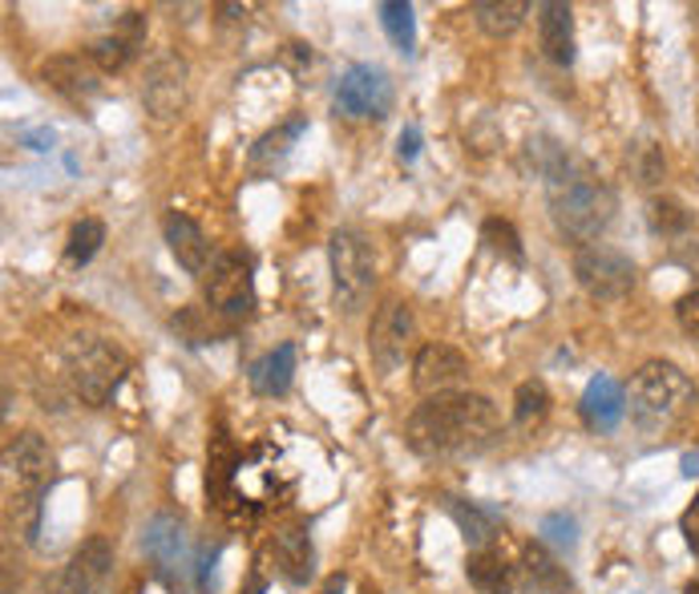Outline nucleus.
Wrapping results in <instances>:
<instances>
[{"label": "nucleus", "mask_w": 699, "mask_h": 594, "mask_svg": "<svg viewBox=\"0 0 699 594\" xmlns=\"http://www.w3.org/2000/svg\"><path fill=\"white\" fill-rule=\"evenodd\" d=\"M66 372H69L73 393H78L81 401L106 404L113 393H118V384L126 381V372H130V356H126L118 344H110V340L81 336V340L69 344Z\"/></svg>", "instance_id": "nucleus-5"}, {"label": "nucleus", "mask_w": 699, "mask_h": 594, "mask_svg": "<svg viewBox=\"0 0 699 594\" xmlns=\"http://www.w3.org/2000/svg\"><path fill=\"white\" fill-rule=\"evenodd\" d=\"M397 154H400V162H412V158L421 154V130H417V125H405V130H400Z\"/></svg>", "instance_id": "nucleus-39"}, {"label": "nucleus", "mask_w": 699, "mask_h": 594, "mask_svg": "<svg viewBox=\"0 0 699 594\" xmlns=\"http://www.w3.org/2000/svg\"><path fill=\"white\" fill-rule=\"evenodd\" d=\"M162 231H167V248L170 255L178 259V268L190 271V275H207L211 271V243H207V235H202V226L194 223V219H187V214H167V223H162Z\"/></svg>", "instance_id": "nucleus-18"}, {"label": "nucleus", "mask_w": 699, "mask_h": 594, "mask_svg": "<svg viewBox=\"0 0 699 594\" xmlns=\"http://www.w3.org/2000/svg\"><path fill=\"white\" fill-rule=\"evenodd\" d=\"M546 413H550V393H546V384L542 381L518 384V393H513V425L518 429L542 425Z\"/></svg>", "instance_id": "nucleus-29"}, {"label": "nucleus", "mask_w": 699, "mask_h": 594, "mask_svg": "<svg viewBox=\"0 0 699 594\" xmlns=\"http://www.w3.org/2000/svg\"><path fill=\"white\" fill-rule=\"evenodd\" d=\"M445 510H449V517L457 522V530H461L466 546H473V550H486L489 542H493V534H498V526H501L498 510H489V505H481V502L445 497Z\"/></svg>", "instance_id": "nucleus-21"}, {"label": "nucleus", "mask_w": 699, "mask_h": 594, "mask_svg": "<svg viewBox=\"0 0 699 594\" xmlns=\"http://www.w3.org/2000/svg\"><path fill=\"white\" fill-rule=\"evenodd\" d=\"M647 219H651V231L656 235H683L691 226V214L688 207L679 199H671V194H659V199H651V207H647Z\"/></svg>", "instance_id": "nucleus-31"}, {"label": "nucleus", "mask_w": 699, "mask_h": 594, "mask_svg": "<svg viewBox=\"0 0 699 594\" xmlns=\"http://www.w3.org/2000/svg\"><path fill=\"white\" fill-rule=\"evenodd\" d=\"M328 263H332V300L344 315H356L372 300L377 288V259L360 231H336L328 239Z\"/></svg>", "instance_id": "nucleus-6"}, {"label": "nucleus", "mask_w": 699, "mask_h": 594, "mask_svg": "<svg viewBox=\"0 0 699 594\" xmlns=\"http://www.w3.org/2000/svg\"><path fill=\"white\" fill-rule=\"evenodd\" d=\"M336 110L348 118H389L392 81L380 66H352L336 81Z\"/></svg>", "instance_id": "nucleus-9"}, {"label": "nucleus", "mask_w": 699, "mask_h": 594, "mask_svg": "<svg viewBox=\"0 0 699 594\" xmlns=\"http://www.w3.org/2000/svg\"><path fill=\"white\" fill-rule=\"evenodd\" d=\"M170 324H174L178 336H187V344H202V340H207V324H202V312H199V308H187V312H178Z\"/></svg>", "instance_id": "nucleus-34"}, {"label": "nucleus", "mask_w": 699, "mask_h": 594, "mask_svg": "<svg viewBox=\"0 0 699 594\" xmlns=\"http://www.w3.org/2000/svg\"><path fill=\"white\" fill-rule=\"evenodd\" d=\"M469 381V360L449 344H421L412 356V389L425 396L453 393L457 384Z\"/></svg>", "instance_id": "nucleus-13"}, {"label": "nucleus", "mask_w": 699, "mask_h": 594, "mask_svg": "<svg viewBox=\"0 0 699 594\" xmlns=\"http://www.w3.org/2000/svg\"><path fill=\"white\" fill-rule=\"evenodd\" d=\"M4 470L17 477V490H49V473H53V453L44 445L41 433H17L4 445Z\"/></svg>", "instance_id": "nucleus-15"}, {"label": "nucleus", "mask_w": 699, "mask_h": 594, "mask_svg": "<svg viewBox=\"0 0 699 594\" xmlns=\"http://www.w3.org/2000/svg\"><path fill=\"white\" fill-rule=\"evenodd\" d=\"M291 490V470L283 453L271 441H259L247 453H239L231 473V490L222 497V514L231 517H256L267 502H276Z\"/></svg>", "instance_id": "nucleus-4"}, {"label": "nucleus", "mask_w": 699, "mask_h": 594, "mask_svg": "<svg viewBox=\"0 0 699 594\" xmlns=\"http://www.w3.org/2000/svg\"><path fill=\"white\" fill-rule=\"evenodd\" d=\"M251 594H263V578H256V583H251Z\"/></svg>", "instance_id": "nucleus-44"}, {"label": "nucleus", "mask_w": 699, "mask_h": 594, "mask_svg": "<svg viewBox=\"0 0 699 594\" xmlns=\"http://www.w3.org/2000/svg\"><path fill=\"white\" fill-rule=\"evenodd\" d=\"M202 288H207L211 312L227 315V320H243L256 308V263L247 251H219L211 271L202 275Z\"/></svg>", "instance_id": "nucleus-8"}, {"label": "nucleus", "mask_w": 699, "mask_h": 594, "mask_svg": "<svg viewBox=\"0 0 699 594\" xmlns=\"http://www.w3.org/2000/svg\"><path fill=\"white\" fill-rule=\"evenodd\" d=\"M142 101L158 122H170V118L187 105V66H182L178 57H162V61H154L150 73H146Z\"/></svg>", "instance_id": "nucleus-16"}, {"label": "nucleus", "mask_w": 699, "mask_h": 594, "mask_svg": "<svg viewBox=\"0 0 699 594\" xmlns=\"http://www.w3.org/2000/svg\"><path fill=\"white\" fill-rule=\"evenodd\" d=\"M344 586H348V578L344 574H332L328 583H323V594H344Z\"/></svg>", "instance_id": "nucleus-42"}, {"label": "nucleus", "mask_w": 699, "mask_h": 594, "mask_svg": "<svg viewBox=\"0 0 699 594\" xmlns=\"http://www.w3.org/2000/svg\"><path fill=\"white\" fill-rule=\"evenodd\" d=\"M251 389L259 396H283L291 389V376H296V344H279L271 348L263 360L251 364Z\"/></svg>", "instance_id": "nucleus-23"}, {"label": "nucleus", "mask_w": 699, "mask_h": 594, "mask_svg": "<svg viewBox=\"0 0 699 594\" xmlns=\"http://www.w3.org/2000/svg\"><path fill=\"white\" fill-rule=\"evenodd\" d=\"M501 433V416L493 401L481 393H441L409 416L405 441L417 457H478Z\"/></svg>", "instance_id": "nucleus-2"}, {"label": "nucleus", "mask_w": 699, "mask_h": 594, "mask_svg": "<svg viewBox=\"0 0 699 594\" xmlns=\"http://www.w3.org/2000/svg\"><path fill=\"white\" fill-rule=\"evenodd\" d=\"M133 53H138V49H133L130 41H122L118 33L98 37V41L89 46V61H93L101 73H122V69L133 61Z\"/></svg>", "instance_id": "nucleus-32"}, {"label": "nucleus", "mask_w": 699, "mask_h": 594, "mask_svg": "<svg viewBox=\"0 0 699 594\" xmlns=\"http://www.w3.org/2000/svg\"><path fill=\"white\" fill-rule=\"evenodd\" d=\"M542 542L558 550H575L578 542V522L570 514H546L542 517Z\"/></svg>", "instance_id": "nucleus-33"}, {"label": "nucleus", "mask_w": 699, "mask_h": 594, "mask_svg": "<svg viewBox=\"0 0 699 594\" xmlns=\"http://www.w3.org/2000/svg\"><path fill=\"white\" fill-rule=\"evenodd\" d=\"M683 594H699V583H688V591H683Z\"/></svg>", "instance_id": "nucleus-45"}, {"label": "nucleus", "mask_w": 699, "mask_h": 594, "mask_svg": "<svg viewBox=\"0 0 699 594\" xmlns=\"http://www.w3.org/2000/svg\"><path fill=\"white\" fill-rule=\"evenodd\" d=\"M522 586L526 594H575V586H570V574L558 566L550 554H546L542 542H533V546H526L522 554Z\"/></svg>", "instance_id": "nucleus-22"}, {"label": "nucleus", "mask_w": 699, "mask_h": 594, "mask_svg": "<svg viewBox=\"0 0 699 594\" xmlns=\"http://www.w3.org/2000/svg\"><path fill=\"white\" fill-rule=\"evenodd\" d=\"M21 142H29V150H53V130L49 125H41V130H24L21 134Z\"/></svg>", "instance_id": "nucleus-40"}, {"label": "nucleus", "mask_w": 699, "mask_h": 594, "mask_svg": "<svg viewBox=\"0 0 699 594\" xmlns=\"http://www.w3.org/2000/svg\"><path fill=\"white\" fill-rule=\"evenodd\" d=\"M308 130V118H288L283 125H276L271 134H263L256 142V150H251V167L256 170H276L283 158L291 154V142Z\"/></svg>", "instance_id": "nucleus-26"}, {"label": "nucleus", "mask_w": 699, "mask_h": 594, "mask_svg": "<svg viewBox=\"0 0 699 594\" xmlns=\"http://www.w3.org/2000/svg\"><path fill=\"white\" fill-rule=\"evenodd\" d=\"M696 401V384L679 364H667V360H651L643 369L635 372L631 381V421L643 433H659V429H671L679 416L688 413V404Z\"/></svg>", "instance_id": "nucleus-3"}, {"label": "nucleus", "mask_w": 699, "mask_h": 594, "mask_svg": "<svg viewBox=\"0 0 699 594\" xmlns=\"http://www.w3.org/2000/svg\"><path fill=\"white\" fill-rule=\"evenodd\" d=\"M219 554H222L219 542L202 550V558H199V594H214V566H219Z\"/></svg>", "instance_id": "nucleus-37"}, {"label": "nucleus", "mask_w": 699, "mask_h": 594, "mask_svg": "<svg viewBox=\"0 0 699 594\" xmlns=\"http://www.w3.org/2000/svg\"><path fill=\"white\" fill-rule=\"evenodd\" d=\"M578 288L599 303H619L635 292V259L611 243H590L575 255Z\"/></svg>", "instance_id": "nucleus-7"}, {"label": "nucleus", "mask_w": 699, "mask_h": 594, "mask_svg": "<svg viewBox=\"0 0 699 594\" xmlns=\"http://www.w3.org/2000/svg\"><path fill=\"white\" fill-rule=\"evenodd\" d=\"M530 4L526 0H478L473 4V21L486 37H510L526 21Z\"/></svg>", "instance_id": "nucleus-25"}, {"label": "nucleus", "mask_w": 699, "mask_h": 594, "mask_svg": "<svg viewBox=\"0 0 699 594\" xmlns=\"http://www.w3.org/2000/svg\"><path fill=\"white\" fill-rule=\"evenodd\" d=\"M676 320H679V328H683L691 340H699V288L676 303Z\"/></svg>", "instance_id": "nucleus-35"}, {"label": "nucleus", "mask_w": 699, "mask_h": 594, "mask_svg": "<svg viewBox=\"0 0 699 594\" xmlns=\"http://www.w3.org/2000/svg\"><path fill=\"white\" fill-rule=\"evenodd\" d=\"M113 571V546L106 538H89L73 550V558L61 566L44 594H106Z\"/></svg>", "instance_id": "nucleus-11"}, {"label": "nucleus", "mask_w": 699, "mask_h": 594, "mask_svg": "<svg viewBox=\"0 0 699 594\" xmlns=\"http://www.w3.org/2000/svg\"><path fill=\"white\" fill-rule=\"evenodd\" d=\"M118 37L122 41H130L133 49H142V41H146V17L138 9H130V12H122V21H118Z\"/></svg>", "instance_id": "nucleus-36"}, {"label": "nucleus", "mask_w": 699, "mask_h": 594, "mask_svg": "<svg viewBox=\"0 0 699 594\" xmlns=\"http://www.w3.org/2000/svg\"><path fill=\"white\" fill-rule=\"evenodd\" d=\"M412 308L400 300H389L377 312L372 328H368V352H372V364L380 372H397L405 364V352H409L412 340Z\"/></svg>", "instance_id": "nucleus-12"}, {"label": "nucleus", "mask_w": 699, "mask_h": 594, "mask_svg": "<svg viewBox=\"0 0 699 594\" xmlns=\"http://www.w3.org/2000/svg\"><path fill=\"white\" fill-rule=\"evenodd\" d=\"M466 574L481 594H510L513 591V566L501 558L498 550H473L466 562Z\"/></svg>", "instance_id": "nucleus-24"}, {"label": "nucleus", "mask_w": 699, "mask_h": 594, "mask_svg": "<svg viewBox=\"0 0 699 594\" xmlns=\"http://www.w3.org/2000/svg\"><path fill=\"white\" fill-rule=\"evenodd\" d=\"M142 550L154 574L170 591H178V574L187 571L190 562V538H187V526H182V517L174 514H154L146 522L142 530Z\"/></svg>", "instance_id": "nucleus-10"}, {"label": "nucleus", "mask_w": 699, "mask_h": 594, "mask_svg": "<svg viewBox=\"0 0 699 594\" xmlns=\"http://www.w3.org/2000/svg\"><path fill=\"white\" fill-rule=\"evenodd\" d=\"M271 558H276L279 578L288 586H308L316 574V546H311L308 526H283L271 538Z\"/></svg>", "instance_id": "nucleus-17"}, {"label": "nucleus", "mask_w": 699, "mask_h": 594, "mask_svg": "<svg viewBox=\"0 0 699 594\" xmlns=\"http://www.w3.org/2000/svg\"><path fill=\"white\" fill-rule=\"evenodd\" d=\"M530 158H538V174L546 179V207L555 219L558 235L570 243H599V235L615 223L619 199L611 182H602L590 167L570 158L567 147L558 142H530Z\"/></svg>", "instance_id": "nucleus-1"}, {"label": "nucleus", "mask_w": 699, "mask_h": 594, "mask_svg": "<svg viewBox=\"0 0 699 594\" xmlns=\"http://www.w3.org/2000/svg\"><path fill=\"white\" fill-rule=\"evenodd\" d=\"M481 243L498 259H506V263H526L522 235H518V226H513L510 219H498V214L486 219V223H481Z\"/></svg>", "instance_id": "nucleus-28"}, {"label": "nucleus", "mask_w": 699, "mask_h": 594, "mask_svg": "<svg viewBox=\"0 0 699 594\" xmlns=\"http://www.w3.org/2000/svg\"><path fill=\"white\" fill-rule=\"evenodd\" d=\"M101 69L89 61V57L78 53H61V57H49L41 66V81L49 85L53 93H61L66 101L73 105H86L101 93V81H98Z\"/></svg>", "instance_id": "nucleus-14"}, {"label": "nucleus", "mask_w": 699, "mask_h": 594, "mask_svg": "<svg viewBox=\"0 0 699 594\" xmlns=\"http://www.w3.org/2000/svg\"><path fill=\"white\" fill-rule=\"evenodd\" d=\"M288 61L291 66H311V46H300V41H296V46H288Z\"/></svg>", "instance_id": "nucleus-41"}, {"label": "nucleus", "mask_w": 699, "mask_h": 594, "mask_svg": "<svg viewBox=\"0 0 699 594\" xmlns=\"http://www.w3.org/2000/svg\"><path fill=\"white\" fill-rule=\"evenodd\" d=\"M101 243H106V223H101V219H78L73 231H69L66 259L73 268H86L89 259L101 251Z\"/></svg>", "instance_id": "nucleus-30"}, {"label": "nucleus", "mask_w": 699, "mask_h": 594, "mask_svg": "<svg viewBox=\"0 0 699 594\" xmlns=\"http://www.w3.org/2000/svg\"><path fill=\"white\" fill-rule=\"evenodd\" d=\"M683 473H688V477H696V473H699V453H688V457H683Z\"/></svg>", "instance_id": "nucleus-43"}, {"label": "nucleus", "mask_w": 699, "mask_h": 594, "mask_svg": "<svg viewBox=\"0 0 699 594\" xmlns=\"http://www.w3.org/2000/svg\"><path fill=\"white\" fill-rule=\"evenodd\" d=\"M538 37H542V53L555 66H575V12L562 0H542L538 4Z\"/></svg>", "instance_id": "nucleus-19"}, {"label": "nucleus", "mask_w": 699, "mask_h": 594, "mask_svg": "<svg viewBox=\"0 0 699 594\" xmlns=\"http://www.w3.org/2000/svg\"><path fill=\"white\" fill-rule=\"evenodd\" d=\"M679 530H683V542H688V550L699 558V494L691 497V505L683 510V517H679Z\"/></svg>", "instance_id": "nucleus-38"}, {"label": "nucleus", "mask_w": 699, "mask_h": 594, "mask_svg": "<svg viewBox=\"0 0 699 594\" xmlns=\"http://www.w3.org/2000/svg\"><path fill=\"white\" fill-rule=\"evenodd\" d=\"M582 421H587L595 433H611V429H619L622 413H627V393H622V384L615 381V376H595V381L587 384V393H582Z\"/></svg>", "instance_id": "nucleus-20"}, {"label": "nucleus", "mask_w": 699, "mask_h": 594, "mask_svg": "<svg viewBox=\"0 0 699 594\" xmlns=\"http://www.w3.org/2000/svg\"><path fill=\"white\" fill-rule=\"evenodd\" d=\"M380 12V29L389 33V41L400 49V53H412V46H417V21H412V4H405V0H385V4H377Z\"/></svg>", "instance_id": "nucleus-27"}]
</instances>
